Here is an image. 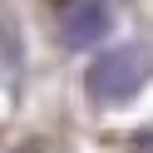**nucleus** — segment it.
Segmentation results:
<instances>
[{
    "mask_svg": "<svg viewBox=\"0 0 153 153\" xmlns=\"http://www.w3.org/2000/svg\"><path fill=\"white\" fill-rule=\"evenodd\" d=\"M148 79H153V50L148 45L104 50L99 59L84 69V89H89L94 104H128L133 94H143Z\"/></svg>",
    "mask_w": 153,
    "mask_h": 153,
    "instance_id": "f257e3e1",
    "label": "nucleus"
},
{
    "mask_svg": "<svg viewBox=\"0 0 153 153\" xmlns=\"http://www.w3.org/2000/svg\"><path fill=\"white\" fill-rule=\"evenodd\" d=\"M114 30V5L109 0H64L59 10V40L69 50H89Z\"/></svg>",
    "mask_w": 153,
    "mask_h": 153,
    "instance_id": "f03ea898",
    "label": "nucleus"
},
{
    "mask_svg": "<svg viewBox=\"0 0 153 153\" xmlns=\"http://www.w3.org/2000/svg\"><path fill=\"white\" fill-rule=\"evenodd\" d=\"M128 153H153V128H143V133H133V143H128Z\"/></svg>",
    "mask_w": 153,
    "mask_h": 153,
    "instance_id": "7ed1b4c3",
    "label": "nucleus"
}]
</instances>
